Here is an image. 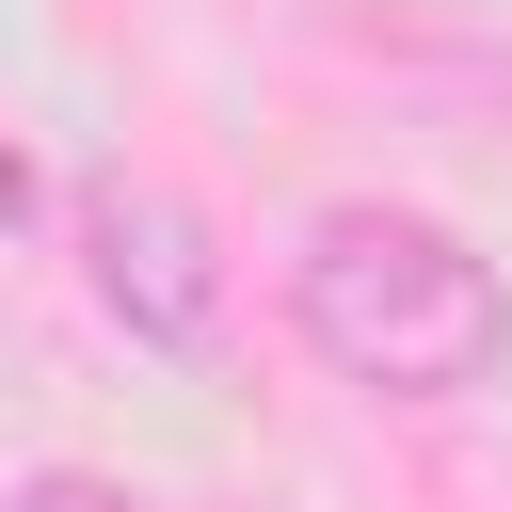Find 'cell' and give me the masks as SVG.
Listing matches in <instances>:
<instances>
[{
    "instance_id": "6da1fadb",
    "label": "cell",
    "mask_w": 512,
    "mask_h": 512,
    "mask_svg": "<svg viewBox=\"0 0 512 512\" xmlns=\"http://www.w3.org/2000/svg\"><path fill=\"white\" fill-rule=\"evenodd\" d=\"M288 320H304V352H320L336 384H368V400H480V384L512 368V288H496V256H480L464 224H432V208H384V192H352V208H320V224L288 240Z\"/></svg>"
},
{
    "instance_id": "7a4b0ae2",
    "label": "cell",
    "mask_w": 512,
    "mask_h": 512,
    "mask_svg": "<svg viewBox=\"0 0 512 512\" xmlns=\"http://www.w3.org/2000/svg\"><path fill=\"white\" fill-rule=\"evenodd\" d=\"M80 288H96V320L128 336V352H208L224 336V240H208V208L192 192H160V176H80Z\"/></svg>"
},
{
    "instance_id": "277c9868",
    "label": "cell",
    "mask_w": 512,
    "mask_h": 512,
    "mask_svg": "<svg viewBox=\"0 0 512 512\" xmlns=\"http://www.w3.org/2000/svg\"><path fill=\"white\" fill-rule=\"evenodd\" d=\"M16 208H32V160H16V144H0V224H16Z\"/></svg>"
},
{
    "instance_id": "3957f363",
    "label": "cell",
    "mask_w": 512,
    "mask_h": 512,
    "mask_svg": "<svg viewBox=\"0 0 512 512\" xmlns=\"http://www.w3.org/2000/svg\"><path fill=\"white\" fill-rule=\"evenodd\" d=\"M0 512H144V496H128V480H96V464H32Z\"/></svg>"
}]
</instances>
